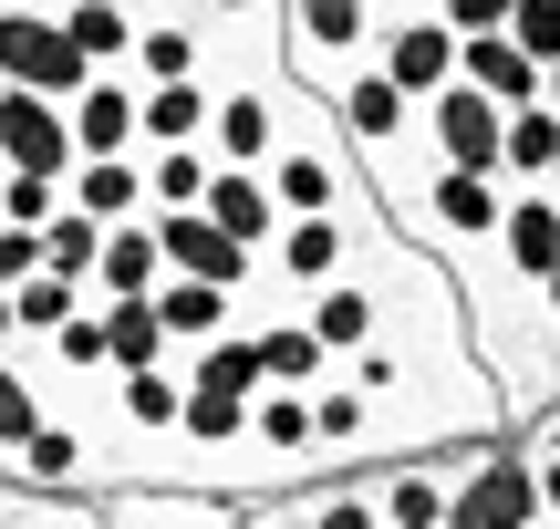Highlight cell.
I'll return each mask as SVG.
<instances>
[{"label":"cell","mask_w":560,"mask_h":529,"mask_svg":"<svg viewBox=\"0 0 560 529\" xmlns=\"http://www.w3.org/2000/svg\"><path fill=\"white\" fill-rule=\"evenodd\" d=\"M260 177H270L280 219H363V208H384V198H363L353 145H342L332 104H312V94H291V115H280V145H270Z\"/></svg>","instance_id":"6da1fadb"},{"label":"cell","mask_w":560,"mask_h":529,"mask_svg":"<svg viewBox=\"0 0 560 529\" xmlns=\"http://www.w3.org/2000/svg\"><path fill=\"white\" fill-rule=\"evenodd\" d=\"M395 0H280V62H291L301 94H332L342 73L374 62V32Z\"/></svg>","instance_id":"7a4b0ae2"},{"label":"cell","mask_w":560,"mask_h":529,"mask_svg":"<svg viewBox=\"0 0 560 529\" xmlns=\"http://www.w3.org/2000/svg\"><path fill=\"white\" fill-rule=\"evenodd\" d=\"M446 529H550L540 519V468H529V447L478 436V447L457 457V489H446Z\"/></svg>","instance_id":"3957f363"},{"label":"cell","mask_w":560,"mask_h":529,"mask_svg":"<svg viewBox=\"0 0 560 529\" xmlns=\"http://www.w3.org/2000/svg\"><path fill=\"white\" fill-rule=\"evenodd\" d=\"M0 73H11L21 94H52V104H73L83 83H94L83 42L62 32V0H0Z\"/></svg>","instance_id":"277c9868"},{"label":"cell","mask_w":560,"mask_h":529,"mask_svg":"<svg viewBox=\"0 0 560 529\" xmlns=\"http://www.w3.org/2000/svg\"><path fill=\"white\" fill-rule=\"evenodd\" d=\"M374 219H384V208H363V219H291V228L270 239V260H260V270L291 291V302H312L322 281H342V270L363 260V228H374Z\"/></svg>","instance_id":"5b68a950"},{"label":"cell","mask_w":560,"mask_h":529,"mask_svg":"<svg viewBox=\"0 0 560 529\" xmlns=\"http://www.w3.org/2000/svg\"><path fill=\"white\" fill-rule=\"evenodd\" d=\"M156 249H166V270L177 281H219V291H260V249H240L208 208H156Z\"/></svg>","instance_id":"8992f818"},{"label":"cell","mask_w":560,"mask_h":529,"mask_svg":"<svg viewBox=\"0 0 560 529\" xmlns=\"http://www.w3.org/2000/svg\"><path fill=\"white\" fill-rule=\"evenodd\" d=\"M374 73H395L416 104H425V94H446V83H457V32H446L425 0H416V11L395 0V11H384V32H374Z\"/></svg>","instance_id":"52a82bcc"},{"label":"cell","mask_w":560,"mask_h":529,"mask_svg":"<svg viewBox=\"0 0 560 529\" xmlns=\"http://www.w3.org/2000/svg\"><path fill=\"white\" fill-rule=\"evenodd\" d=\"M425 145H436L446 166H467V177H499L509 104H488L478 83H446V94H425Z\"/></svg>","instance_id":"ba28073f"},{"label":"cell","mask_w":560,"mask_h":529,"mask_svg":"<svg viewBox=\"0 0 560 529\" xmlns=\"http://www.w3.org/2000/svg\"><path fill=\"white\" fill-rule=\"evenodd\" d=\"M0 166H21V177H73V115H62L52 94H0Z\"/></svg>","instance_id":"9c48e42d"},{"label":"cell","mask_w":560,"mask_h":529,"mask_svg":"<svg viewBox=\"0 0 560 529\" xmlns=\"http://www.w3.org/2000/svg\"><path fill=\"white\" fill-rule=\"evenodd\" d=\"M73 156H145V115H136V73H94L73 104Z\"/></svg>","instance_id":"30bf717a"},{"label":"cell","mask_w":560,"mask_h":529,"mask_svg":"<svg viewBox=\"0 0 560 529\" xmlns=\"http://www.w3.org/2000/svg\"><path fill=\"white\" fill-rule=\"evenodd\" d=\"M374 478V519L384 529H446V489H457V457H384V468H363Z\"/></svg>","instance_id":"8fae6325"},{"label":"cell","mask_w":560,"mask_h":529,"mask_svg":"<svg viewBox=\"0 0 560 529\" xmlns=\"http://www.w3.org/2000/svg\"><path fill=\"white\" fill-rule=\"evenodd\" d=\"M198 208H208V219H219V228H229L240 249H260V260H270V239H280V228H291V219H280V198H270V177H260V166H219Z\"/></svg>","instance_id":"7c38bea8"},{"label":"cell","mask_w":560,"mask_h":529,"mask_svg":"<svg viewBox=\"0 0 560 529\" xmlns=\"http://www.w3.org/2000/svg\"><path fill=\"white\" fill-rule=\"evenodd\" d=\"M499 260L520 270L529 291L560 270V198L550 187H509V228H499Z\"/></svg>","instance_id":"4fadbf2b"},{"label":"cell","mask_w":560,"mask_h":529,"mask_svg":"<svg viewBox=\"0 0 560 529\" xmlns=\"http://www.w3.org/2000/svg\"><path fill=\"white\" fill-rule=\"evenodd\" d=\"M156 281H166L156 219H125V228H104V260H94V302H156Z\"/></svg>","instance_id":"5bb4252c"},{"label":"cell","mask_w":560,"mask_h":529,"mask_svg":"<svg viewBox=\"0 0 560 529\" xmlns=\"http://www.w3.org/2000/svg\"><path fill=\"white\" fill-rule=\"evenodd\" d=\"M62 32L83 42V62L94 73H125L145 42V0H62Z\"/></svg>","instance_id":"9a60e30c"},{"label":"cell","mask_w":560,"mask_h":529,"mask_svg":"<svg viewBox=\"0 0 560 529\" xmlns=\"http://www.w3.org/2000/svg\"><path fill=\"white\" fill-rule=\"evenodd\" d=\"M136 115H145V145H208L219 125V83H136Z\"/></svg>","instance_id":"2e32d148"},{"label":"cell","mask_w":560,"mask_h":529,"mask_svg":"<svg viewBox=\"0 0 560 529\" xmlns=\"http://www.w3.org/2000/svg\"><path fill=\"white\" fill-rule=\"evenodd\" d=\"M240 311H249V302H240V291H219V281H177V270L156 281V322L177 332V343H219V332H249Z\"/></svg>","instance_id":"e0dca14e"},{"label":"cell","mask_w":560,"mask_h":529,"mask_svg":"<svg viewBox=\"0 0 560 529\" xmlns=\"http://www.w3.org/2000/svg\"><path fill=\"white\" fill-rule=\"evenodd\" d=\"M73 208H83V219H104V228L156 219V198H145V156H83L73 166Z\"/></svg>","instance_id":"ac0fdd59"},{"label":"cell","mask_w":560,"mask_h":529,"mask_svg":"<svg viewBox=\"0 0 560 529\" xmlns=\"http://www.w3.org/2000/svg\"><path fill=\"white\" fill-rule=\"evenodd\" d=\"M457 83H478L488 104H540V62H529L509 32H478V42H457Z\"/></svg>","instance_id":"d6986e66"},{"label":"cell","mask_w":560,"mask_h":529,"mask_svg":"<svg viewBox=\"0 0 560 529\" xmlns=\"http://www.w3.org/2000/svg\"><path fill=\"white\" fill-rule=\"evenodd\" d=\"M270 509L280 519H291V529H384L374 519V478H312V489H291V498H270Z\"/></svg>","instance_id":"ffe728a7"},{"label":"cell","mask_w":560,"mask_h":529,"mask_svg":"<svg viewBox=\"0 0 560 529\" xmlns=\"http://www.w3.org/2000/svg\"><path fill=\"white\" fill-rule=\"evenodd\" d=\"M177 374H187V385H208V395H240V405L270 385L260 332H219V343H187V353H177Z\"/></svg>","instance_id":"44dd1931"},{"label":"cell","mask_w":560,"mask_h":529,"mask_svg":"<svg viewBox=\"0 0 560 529\" xmlns=\"http://www.w3.org/2000/svg\"><path fill=\"white\" fill-rule=\"evenodd\" d=\"M260 364H270V385H291V395H312V385H332V343H322L301 311H280V322H260Z\"/></svg>","instance_id":"7402d4cb"},{"label":"cell","mask_w":560,"mask_h":529,"mask_svg":"<svg viewBox=\"0 0 560 529\" xmlns=\"http://www.w3.org/2000/svg\"><path fill=\"white\" fill-rule=\"evenodd\" d=\"M104 353H115V374H156L177 364V332L156 322V302H104Z\"/></svg>","instance_id":"603a6c76"},{"label":"cell","mask_w":560,"mask_h":529,"mask_svg":"<svg viewBox=\"0 0 560 529\" xmlns=\"http://www.w3.org/2000/svg\"><path fill=\"white\" fill-rule=\"evenodd\" d=\"M240 509H219L208 489H145V498H115L104 529H229Z\"/></svg>","instance_id":"cb8c5ba5"},{"label":"cell","mask_w":560,"mask_h":529,"mask_svg":"<svg viewBox=\"0 0 560 529\" xmlns=\"http://www.w3.org/2000/svg\"><path fill=\"white\" fill-rule=\"evenodd\" d=\"M550 166H560V115H550V104H509L499 177H509V187H550Z\"/></svg>","instance_id":"d4e9b609"},{"label":"cell","mask_w":560,"mask_h":529,"mask_svg":"<svg viewBox=\"0 0 560 529\" xmlns=\"http://www.w3.org/2000/svg\"><path fill=\"white\" fill-rule=\"evenodd\" d=\"M11 311H21V343H52L73 311H94V291H83V281H62V270H32V281L11 291Z\"/></svg>","instance_id":"484cf974"},{"label":"cell","mask_w":560,"mask_h":529,"mask_svg":"<svg viewBox=\"0 0 560 529\" xmlns=\"http://www.w3.org/2000/svg\"><path fill=\"white\" fill-rule=\"evenodd\" d=\"M208 177H219L208 145H145V198H156V208H198Z\"/></svg>","instance_id":"4316f807"},{"label":"cell","mask_w":560,"mask_h":529,"mask_svg":"<svg viewBox=\"0 0 560 529\" xmlns=\"http://www.w3.org/2000/svg\"><path fill=\"white\" fill-rule=\"evenodd\" d=\"M94 260H104V219L62 208V219L42 228V270H62V281H83V291H94Z\"/></svg>","instance_id":"83f0119b"},{"label":"cell","mask_w":560,"mask_h":529,"mask_svg":"<svg viewBox=\"0 0 560 529\" xmlns=\"http://www.w3.org/2000/svg\"><path fill=\"white\" fill-rule=\"evenodd\" d=\"M509 42L550 73V62H560V0H520V11H509Z\"/></svg>","instance_id":"f1b7e54d"},{"label":"cell","mask_w":560,"mask_h":529,"mask_svg":"<svg viewBox=\"0 0 560 529\" xmlns=\"http://www.w3.org/2000/svg\"><path fill=\"white\" fill-rule=\"evenodd\" d=\"M425 11H436L457 42H478V32H509V11H520V0H425Z\"/></svg>","instance_id":"f546056e"},{"label":"cell","mask_w":560,"mask_h":529,"mask_svg":"<svg viewBox=\"0 0 560 529\" xmlns=\"http://www.w3.org/2000/svg\"><path fill=\"white\" fill-rule=\"evenodd\" d=\"M42 270V228H0V291H21Z\"/></svg>","instance_id":"4dcf8cb0"},{"label":"cell","mask_w":560,"mask_h":529,"mask_svg":"<svg viewBox=\"0 0 560 529\" xmlns=\"http://www.w3.org/2000/svg\"><path fill=\"white\" fill-rule=\"evenodd\" d=\"M11 529H104V509H52V498H21Z\"/></svg>","instance_id":"1f68e13d"},{"label":"cell","mask_w":560,"mask_h":529,"mask_svg":"<svg viewBox=\"0 0 560 529\" xmlns=\"http://www.w3.org/2000/svg\"><path fill=\"white\" fill-rule=\"evenodd\" d=\"M529 468H540V519L560 529V447H529Z\"/></svg>","instance_id":"d6a6232c"},{"label":"cell","mask_w":560,"mask_h":529,"mask_svg":"<svg viewBox=\"0 0 560 529\" xmlns=\"http://www.w3.org/2000/svg\"><path fill=\"white\" fill-rule=\"evenodd\" d=\"M21 343V311H11V291H0V353H11Z\"/></svg>","instance_id":"836d02e7"},{"label":"cell","mask_w":560,"mask_h":529,"mask_svg":"<svg viewBox=\"0 0 560 529\" xmlns=\"http://www.w3.org/2000/svg\"><path fill=\"white\" fill-rule=\"evenodd\" d=\"M540 104H550V115H560V62H550V73H540Z\"/></svg>","instance_id":"e575fe53"},{"label":"cell","mask_w":560,"mask_h":529,"mask_svg":"<svg viewBox=\"0 0 560 529\" xmlns=\"http://www.w3.org/2000/svg\"><path fill=\"white\" fill-rule=\"evenodd\" d=\"M229 529H260V519H229Z\"/></svg>","instance_id":"d590c367"},{"label":"cell","mask_w":560,"mask_h":529,"mask_svg":"<svg viewBox=\"0 0 560 529\" xmlns=\"http://www.w3.org/2000/svg\"><path fill=\"white\" fill-rule=\"evenodd\" d=\"M0 94H11V73H0Z\"/></svg>","instance_id":"8d00e7d4"},{"label":"cell","mask_w":560,"mask_h":529,"mask_svg":"<svg viewBox=\"0 0 560 529\" xmlns=\"http://www.w3.org/2000/svg\"><path fill=\"white\" fill-rule=\"evenodd\" d=\"M0 228H11V219H0Z\"/></svg>","instance_id":"74e56055"}]
</instances>
